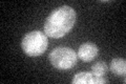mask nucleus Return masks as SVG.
<instances>
[{
  "mask_svg": "<svg viewBox=\"0 0 126 84\" xmlns=\"http://www.w3.org/2000/svg\"><path fill=\"white\" fill-rule=\"evenodd\" d=\"M76 22V12L73 7L63 5L53 11L44 23V34L50 38H61L73 29Z\"/></svg>",
  "mask_w": 126,
  "mask_h": 84,
  "instance_id": "obj_1",
  "label": "nucleus"
},
{
  "mask_svg": "<svg viewBox=\"0 0 126 84\" xmlns=\"http://www.w3.org/2000/svg\"><path fill=\"white\" fill-rule=\"evenodd\" d=\"M109 68L111 70V73L115 74L116 76L124 77L126 73V61L123 58H115L110 62Z\"/></svg>",
  "mask_w": 126,
  "mask_h": 84,
  "instance_id": "obj_6",
  "label": "nucleus"
},
{
  "mask_svg": "<svg viewBox=\"0 0 126 84\" xmlns=\"http://www.w3.org/2000/svg\"><path fill=\"white\" fill-rule=\"evenodd\" d=\"M107 70H108V66L103 61L96 62L92 66V73H94V75H98V76H102V77H104L106 75Z\"/></svg>",
  "mask_w": 126,
  "mask_h": 84,
  "instance_id": "obj_7",
  "label": "nucleus"
},
{
  "mask_svg": "<svg viewBox=\"0 0 126 84\" xmlns=\"http://www.w3.org/2000/svg\"><path fill=\"white\" fill-rule=\"evenodd\" d=\"M77 54L69 47H57L49 53L48 59L57 69H69L77 63Z\"/></svg>",
  "mask_w": 126,
  "mask_h": 84,
  "instance_id": "obj_3",
  "label": "nucleus"
},
{
  "mask_svg": "<svg viewBox=\"0 0 126 84\" xmlns=\"http://www.w3.org/2000/svg\"><path fill=\"white\" fill-rule=\"evenodd\" d=\"M47 45V36L40 31H33L27 33L21 42L22 50L30 57H37L42 55L46 50Z\"/></svg>",
  "mask_w": 126,
  "mask_h": 84,
  "instance_id": "obj_2",
  "label": "nucleus"
},
{
  "mask_svg": "<svg viewBox=\"0 0 126 84\" xmlns=\"http://www.w3.org/2000/svg\"><path fill=\"white\" fill-rule=\"evenodd\" d=\"M99 54V49L96 44L92 42H86L80 45L78 50V57L83 62H89L94 60Z\"/></svg>",
  "mask_w": 126,
  "mask_h": 84,
  "instance_id": "obj_5",
  "label": "nucleus"
},
{
  "mask_svg": "<svg viewBox=\"0 0 126 84\" xmlns=\"http://www.w3.org/2000/svg\"><path fill=\"white\" fill-rule=\"evenodd\" d=\"M107 82L108 80L104 77L94 75V73H88V71L78 73L72 80L73 84H103Z\"/></svg>",
  "mask_w": 126,
  "mask_h": 84,
  "instance_id": "obj_4",
  "label": "nucleus"
}]
</instances>
